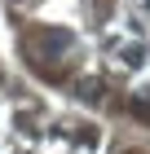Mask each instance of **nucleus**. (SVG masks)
<instances>
[{
	"label": "nucleus",
	"mask_w": 150,
	"mask_h": 154,
	"mask_svg": "<svg viewBox=\"0 0 150 154\" xmlns=\"http://www.w3.org/2000/svg\"><path fill=\"white\" fill-rule=\"evenodd\" d=\"M132 115H137V119H150V106H146V101H132Z\"/></svg>",
	"instance_id": "obj_1"
}]
</instances>
